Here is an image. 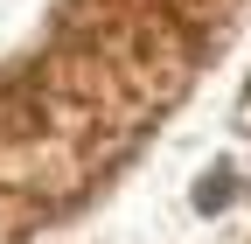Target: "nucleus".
<instances>
[{
	"label": "nucleus",
	"instance_id": "obj_1",
	"mask_svg": "<svg viewBox=\"0 0 251 244\" xmlns=\"http://www.w3.org/2000/svg\"><path fill=\"white\" fill-rule=\"evenodd\" d=\"M196 202H202V209H224V202H230V168H216V174H202V189H196Z\"/></svg>",
	"mask_w": 251,
	"mask_h": 244
}]
</instances>
